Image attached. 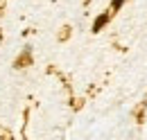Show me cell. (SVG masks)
Returning <instances> with one entry per match:
<instances>
[{"label": "cell", "mask_w": 147, "mask_h": 140, "mask_svg": "<svg viewBox=\"0 0 147 140\" xmlns=\"http://www.w3.org/2000/svg\"><path fill=\"white\" fill-rule=\"evenodd\" d=\"M30 63H32V50H30V48H25V50L18 54V59H16V63H14V66H16V68H25V66H30Z\"/></svg>", "instance_id": "cell-1"}, {"label": "cell", "mask_w": 147, "mask_h": 140, "mask_svg": "<svg viewBox=\"0 0 147 140\" xmlns=\"http://www.w3.org/2000/svg\"><path fill=\"white\" fill-rule=\"evenodd\" d=\"M111 18V11H104V14H100V16L95 18V23H93V32H102V27L109 23Z\"/></svg>", "instance_id": "cell-2"}, {"label": "cell", "mask_w": 147, "mask_h": 140, "mask_svg": "<svg viewBox=\"0 0 147 140\" xmlns=\"http://www.w3.org/2000/svg\"><path fill=\"white\" fill-rule=\"evenodd\" d=\"M125 2H127V0H113V2H111V14H113V11H118Z\"/></svg>", "instance_id": "cell-3"}]
</instances>
